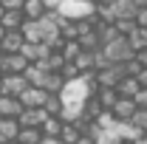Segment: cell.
I'll use <instances>...</instances> for the list:
<instances>
[{
	"label": "cell",
	"instance_id": "27",
	"mask_svg": "<svg viewBox=\"0 0 147 144\" xmlns=\"http://www.w3.org/2000/svg\"><path fill=\"white\" fill-rule=\"evenodd\" d=\"M130 124L136 127V130H147V108H136V110H133Z\"/></svg>",
	"mask_w": 147,
	"mask_h": 144
},
{
	"label": "cell",
	"instance_id": "29",
	"mask_svg": "<svg viewBox=\"0 0 147 144\" xmlns=\"http://www.w3.org/2000/svg\"><path fill=\"white\" fill-rule=\"evenodd\" d=\"M59 73H62V79H65V82H71V79H76V76H82V73H79V68H76L74 62H65Z\"/></svg>",
	"mask_w": 147,
	"mask_h": 144
},
{
	"label": "cell",
	"instance_id": "38",
	"mask_svg": "<svg viewBox=\"0 0 147 144\" xmlns=\"http://www.w3.org/2000/svg\"><path fill=\"white\" fill-rule=\"evenodd\" d=\"M96 3H105V6H113L116 0H96Z\"/></svg>",
	"mask_w": 147,
	"mask_h": 144
},
{
	"label": "cell",
	"instance_id": "45",
	"mask_svg": "<svg viewBox=\"0 0 147 144\" xmlns=\"http://www.w3.org/2000/svg\"><path fill=\"white\" fill-rule=\"evenodd\" d=\"M0 96H3V93H0Z\"/></svg>",
	"mask_w": 147,
	"mask_h": 144
},
{
	"label": "cell",
	"instance_id": "33",
	"mask_svg": "<svg viewBox=\"0 0 147 144\" xmlns=\"http://www.w3.org/2000/svg\"><path fill=\"white\" fill-rule=\"evenodd\" d=\"M136 82H139V88H147V68H142L136 73Z\"/></svg>",
	"mask_w": 147,
	"mask_h": 144
},
{
	"label": "cell",
	"instance_id": "15",
	"mask_svg": "<svg viewBox=\"0 0 147 144\" xmlns=\"http://www.w3.org/2000/svg\"><path fill=\"white\" fill-rule=\"evenodd\" d=\"M23 9H6L3 11V17H0V26L6 28V31H14V28H20L23 26Z\"/></svg>",
	"mask_w": 147,
	"mask_h": 144
},
{
	"label": "cell",
	"instance_id": "13",
	"mask_svg": "<svg viewBox=\"0 0 147 144\" xmlns=\"http://www.w3.org/2000/svg\"><path fill=\"white\" fill-rule=\"evenodd\" d=\"M17 133H20V122L14 116H3V119H0V139H3V141H14Z\"/></svg>",
	"mask_w": 147,
	"mask_h": 144
},
{
	"label": "cell",
	"instance_id": "22",
	"mask_svg": "<svg viewBox=\"0 0 147 144\" xmlns=\"http://www.w3.org/2000/svg\"><path fill=\"white\" fill-rule=\"evenodd\" d=\"M79 45H82L85 51H96V48H102V40H99V34H96V28L79 34Z\"/></svg>",
	"mask_w": 147,
	"mask_h": 144
},
{
	"label": "cell",
	"instance_id": "4",
	"mask_svg": "<svg viewBox=\"0 0 147 144\" xmlns=\"http://www.w3.org/2000/svg\"><path fill=\"white\" fill-rule=\"evenodd\" d=\"M26 88H28V79L23 73H3V79H0V93H6V96H20Z\"/></svg>",
	"mask_w": 147,
	"mask_h": 144
},
{
	"label": "cell",
	"instance_id": "46",
	"mask_svg": "<svg viewBox=\"0 0 147 144\" xmlns=\"http://www.w3.org/2000/svg\"><path fill=\"white\" fill-rule=\"evenodd\" d=\"M0 119H3V116H0Z\"/></svg>",
	"mask_w": 147,
	"mask_h": 144
},
{
	"label": "cell",
	"instance_id": "37",
	"mask_svg": "<svg viewBox=\"0 0 147 144\" xmlns=\"http://www.w3.org/2000/svg\"><path fill=\"white\" fill-rule=\"evenodd\" d=\"M139 34H142V42L147 45V28H139Z\"/></svg>",
	"mask_w": 147,
	"mask_h": 144
},
{
	"label": "cell",
	"instance_id": "44",
	"mask_svg": "<svg viewBox=\"0 0 147 144\" xmlns=\"http://www.w3.org/2000/svg\"><path fill=\"white\" fill-rule=\"evenodd\" d=\"M0 79H3V68H0Z\"/></svg>",
	"mask_w": 147,
	"mask_h": 144
},
{
	"label": "cell",
	"instance_id": "6",
	"mask_svg": "<svg viewBox=\"0 0 147 144\" xmlns=\"http://www.w3.org/2000/svg\"><path fill=\"white\" fill-rule=\"evenodd\" d=\"M45 96H48V90L45 88H37V85H28V88L20 93V105L23 108H42V102H45Z\"/></svg>",
	"mask_w": 147,
	"mask_h": 144
},
{
	"label": "cell",
	"instance_id": "30",
	"mask_svg": "<svg viewBox=\"0 0 147 144\" xmlns=\"http://www.w3.org/2000/svg\"><path fill=\"white\" fill-rule=\"evenodd\" d=\"M133 102H136V108H147V88H139V93L133 96Z\"/></svg>",
	"mask_w": 147,
	"mask_h": 144
},
{
	"label": "cell",
	"instance_id": "28",
	"mask_svg": "<svg viewBox=\"0 0 147 144\" xmlns=\"http://www.w3.org/2000/svg\"><path fill=\"white\" fill-rule=\"evenodd\" d=\"M96 144H122V136H116L113 130H99Z\"/></svg>",
	"mask_w": 147,
	"mask_h": 144
},
{
	"label": "cell",
	"instance_id": "24",
	"mask_svg": "<svg viewBox=\"0 0 147 144\" xmlns=\"http://www.w3.org/2000/svg\"><path fill=\"white\" fill-rule=\"evenodd\" d=\"M116 90H119V96H136V93H139V82H136V76H125V79L116 85Z\"/></svg>",
	"mask_w": 147,
	"mask_h": 144
},
{
	"label": "cell",
	"instance_id": "19",
	"mask_svg": "<svg viewBox=\"0 0 147 144\" xmlns=\"http://www.w3.org/2000/svg\"><path fill=\"white\" fill-rule=\"evenodd\" d=\"M40 139H42L40 127H20V133H17V139H14V144H40Z\"/></svg>",
	"mask_w": 147,
	"mask_h": 144
},
{
	"label": "cell",
	"instance_id": "36",
	"mask_svg": "<svg viewBox=\"0 0 147 144\" xmlns=\"http://www.w3.org/2000/svg\"><path fill=\"white\" fill-rule=\"evenodd\" d=\"M42 3H45V6H48V9H57V6H59V3H62V0H42Z\"/></svg>",
	"mask_w": 147,
	"mask_h": 144
},
{
	"label": "cell",
	"instance_id": "41",
	"mask_svg": "<svg viewBox=\"0 0 147 144\" xmlns=\"http://www.w3.org/2000/svg\"><path fill=\"white\" fill-rule=\"evenodd\" d=\"M3 11H6V9H3V3H0V17H3Z\"/></svg>",
	"mask_w": 147,
	"mask_h": 144
},
{
	"label": "cell",
	"instance_id": "43",
	"mask_svg": "<svg viewBox=\"0 0 147 144\" xmlns=\"http://www.w3.org/2000/svg\"><path fill=\"white\" fill-rule=\"evenodd\" d=\"M0 144H14V141H0Z\"/></svg>",
	"mask_w": 147,
	"mask_h": 144
},
{
	"label": "cell",
	"instance_id": "21",
	"mask_svg": "<svg viewBox=\"0 0 147 144\" xmlns=\"http://www.w3.org/2000/svg\"><path fill=\"white\" fill-rule=\"evenodd\" d=\"M59 139H62V144H79L82 133H79V127L74 124V122H65V124H62V133H59Z\"/></svg>",
	"mask_w": 147,
	"mask_h": 144
},
{
	"label": "cell",
	"instance_id": "7",
	"mask_svg": "<svg viewBox=\"0 0 147 144\" xmlns=\"http://www.w3.org/2000/svg\"><path fill=\"white\" fill-rule=\"evenodd\" d=\"M51 51H54V48H51L48 42H23V48H20V54L26 57L28 62H40V59H45Z\"/></svg>",
	"mask_w": 147,
	"mask_h": 144
},
{
	"label": "cell",
	"instance_id": "12",
	"mask_svg": "<svg viewBox=\"0 0 147 144\" xmlns=\"http://www.w3.org/2000/svg\"><path fill=\"white\" fill-rule=\"evenodd\" d=\"M74 65L79 68V73H93L96 71V51H79V54L74 57Z\"/></svg>",
	"mask_w": 147,
	"mask_h": 144
},
{
	"label": "cell",
	"instance_id": "5",
	"mask_svg": "<svg viewBox=\"0 0 147 144\" xmlns=\"http://www.w3.org/2000/svg\"><path fill=\"white\" fill-rule=\"evenodd\" d=\"M0 68H3V73H23L28 68V59L20 54V51H14V54H0Z\"/></svg>",
	"mask_w": 147,
	"mask_h": 144
},
{
	"label": "cell",
	"instance_id": "8",
	"mask_svg": "<svg viewBox=\"0 0 147 144\" xmlns=\"http://www.w3.org/2000/svg\"><path fill=\"white\" fill-rule=\"evenodd\" d=\"M45 119H48V113H45L42 108H23L20 116H17L20 127H40Z\"/></svg>",
	"mask_w": 147,
	"mask_h": 144
},
{
	"label": "cell",
	"instance_id": "47",
	"mask_svg": "<svg viewBox=\"0 0 147 144\" xmlns=\"http://www.w3.org/2000/svg\"><path fill=\"white\" fill-rule=\"evenodd\" d=\"M0 141H3V139H0Z\"/></svg>",
	"mask_w": 147,
	"mask_h": 144
},
{
	"label": "cell",
	"instance_id": "2",
	"mask_svg": "<svg viewBox=\"0 0 147 144\" xmlns=\"http://www.w3.org/2000/svg\"><path fill=\"white\" fill-rule=\"evenodd\" d=\"M99 51L105 54L108 62H127V59L136 57V51H133V45H130L127 37H116V40H110V42H105Z\"/></svg>",
	"mask_w": 147,
	"mask_h": 144
},
{
	"label": "cell",
	"instance_id": "17",
	"mask_svg": "<svg viewBox=\"0 0 147 144\" xmlns=\"http://www.w3.org/2000/svg\"><path fill=\"white\" fill-rule=\"evenodd\" d=\"M20 110H23V105H20L17 96H6V93L0 96V116H14L17 119Z\"/></svg>",
	"mask_w": 147,
	"mask_h": 144
},
{
	"label": "cell",
	"instance_id": "14",
	"mask_svg": "<svg viewBox=\"0 0 147 144\" xmlns=\"http://www.w3.org/2000/svg\"><path fill=\"white\" fill-rule=\"evenodd\" d=\"M45 11H48V6L42 0H23V17L26 20H40L45 17Z\"/></svg>",
	"mask_w": 147,
	"mask_h": 144
},
{
	"label": "cell",
	"instance_id": "16",
	"mask_svg": "<svg viewBox=\"0 0 147 144\" xmlns=\"http://www.w3.org/2000/svg\"><path fill=\"white\" fill-rule=\"evenodd\" d=\"M110 9H113V17H133L136 20V11L142 6H136V0H116Z\"/></svg>",
	"mask_w": 147,
	"mask_h": 144
},
{
	"label": "cell",
	"instance_id": "34",
	"mask_svg": "<svg viewBox=\"0 0 147 144\" xmlns=\"http://www.w3.org/2000/svg\"><path fill=\"white\" fill-rule=\"evenodd\" d=\"M3 9H23V0H0Z\"/></svg>",
	"mask_w": 147,
	"mask_h": 144
},
{
	"label": "cell",
	"instance_id": "9",
	"mask_svg": "<svg viewBox=\"0 0 147 144\" xmlns=\"http://www.w3.org/2000/svg\"><path fill=\"white\" fill-rule=\"evenodd\" d=\"M23 42H26V37H23V31H20V28L6 31V34L0 37V54H14V51H20V48H23Z\"/></svg>",
	"mask_w": 147,
	"mask_h": 144
},
{
	"label": "cell",
	"instance_id": "26",
	"mask_svg": "<svg viewBox=\"0 0 147 144\" xmlns=\"http://www.w3.org/2000/svg\"><path fill=\"white\" fill-rule=\"evenodd\" d=\"M59 51H62V57H65V62H74V57L82 51V45H79V40H65Z\"/></svg>",
	"mask_w": 147,
	"mask_h": 144
},
{
	"label": "cell",
	"instance_id": "20",
	"mask_svg": "<svg viewBox=\"0 0 147 144\" xmlns=\"http://www.w3.org/2000/svg\"><path fill=\"white\" fill-rule=\"evenodd\" d=\"M62 124H65V122H62L59 116H48V119L40 124V133H42V136H57V139H59V133H62Z\"/></svg>",
	"mask_w": 147,
	"mask_h": 144
},
{
	"label": "cell",
	"instance_id": "40",
	"mask_svg": "<svg viewBox=\"0 0 147 144\" xmlns=\"http://www.w3.org/2000/svg\"><path fill=\"white\" fill-rule=\"evenodd\" d=\"M122 144H133V141H130V139H122Z\"/></svg>",
	"mask_w": 147,
	"mask_h": 144
},
{
	"label": "cell",
	"instance_id": "42",
	"mask_svg": "<svg viewBox=\"0 0 147 144\" xmlns=\"http://www.w3.org/2000/svg\"><path fill=\"white\" fill-rule=\"evenodd\" d=\"M3 34H6V28H3V26H0V37H3Z\"/></svg>",
	"mask_w": 147,
	"mask_h": 144
},
{
	"label": "cell",
	"instance_id": "10",
	"mask_svg": "<svg viewBox=\"0 0 147 144\" xmlns=\"http://www.w3.org/2000/svg\"><path fill=\"white\" fill-rule=\"evenodd\" d=\"M20 31H23V37H26V42H42L45 26H42V20H23Z\"/></svg>",
	"mask_w": 147,
	"mask_h": 144
},
{
	"label": "cell",
	"instance_id": "1",
	"mask_svg": "<svg viewBox=\"0 0 147 144\" xmlns=\"http://www.w3.org/2000/svg\"><path fill=\"white\" fill-rule=\"evenodd\" d=\"M125 76H127L125 62H108L105 68H99V71L93 73V85L96 88H116Z\"/></svg>",
	"mask_w": 147,
	"mask_h": 144
},
{
	"label": "cell",
	"instance_id": "3",
	"mask_svg": "<svg viewBox=\"0 0 147 144\" xmlns=\"http://www.w3.org/2000/svg\"><path fill=\"white\" fill-rule=\"evenodd\" d=\"M57 11L71 20H85V17L96 14V0H62L57 6Z\"/></svg>",
	"mask_w": 147,
	"mask_h": 144
},
{
	"label": "cell",
	"instance_id": "39",
	"mask_svg": "<svg viewBox=\"0 0 147 144\" xmlns=\"http://www.w3.org/2000/svg\"><path fill=\"white\" fill-rule=\"evenodd\" d=\"M136 6H147V0H136Z\"/></svg>",
	"mask_w": 147,
	"mask_h": 144
},
{
	"label": "cell",
	"instance_id": "32",
	"mask_svg": "<svg viewBox=\"0 0 147 144\" xmlns=\"http://www.w3.org/2000/svg\"><path fill=\"white\" fill-rule=\"evenodd\" d=\"M136 62H139L142 68H147V45H144V48H139V51H136Z\"/></svg>",
	"mask_w": 147,
	"mask_h": 144
},
{
	"label": "cell",
	"instance_id": "11",
	"mask_svg": "<svg viewBox=\"0 0 147 144\" xmlns=\"http://www.w3.org/2000/svg\"><path fill=\"white\" fill-rule=\"evenodd\" d=\"M133 110H136V102H133V96H119V102L110 108V113H113L119 122H130Z\"/></svg>",
	"mask_w": 147,
	"mask_h": 144
},
{
	"label": "cell",
	"instance_id": "18",
	"mask_svg": "<svg viewBox=\"0 0 147 144\" xmlns=\"http://www.w3.org/2000/svg\"><path fill=\"white\" fill-rule=\"evenodd\" d=\"M93 93H96L99 105H102L105 110H110L113 105H116V102H119V90H116V88H96Z\"/></svg>",
	"mask_w": 147,
	"mask_h": 144
},
{
	"label": "cell",
	"instance_id": "35",
	"mask_svg": "<svg viewBox=\"0 0 147 144\" xmlns=\"http://www.w3.org/2000/svg\"><path fill=\"white\" fill-rule=\"evenodd\" d=\"M40 144H62V139H57V136H42Z\"/></svg>",
	"mask_w": 147,
	"mask_h": 144
},
{
	"label": "cell",
	"instance_id": "31",
	"mask_svg": "<svg viewBox=\"0 0 147 144\" xmlns=\"http://www.w3.org/2000/svg\"><path fill=\"white\" fill-rule=\"evenodd\" d=\"M136 26H139V28H147V6H142V9L136 11Z\"/></svg>",
	"mask_w": 147,
	"mask_h": 144
},
{
	"label": "cell",
	"instance_id": "23",
	"mask_svg": "<svg viewBox=\"0 0 147 144\" xmlns=\"http://www.w3.org/2000/svg\"><path fill=\"white\" fill-rule=\"evenodd\" d=\"M42 110H45L48 116H59V113H62V96H59V93H48L45 102H42Z\"/></svg>",
	"mask_w": 147,
	"mask_h": 144
},
{
	"label": "cell",
	"instance_id": "25",
	"mask_svg": "<svg viewBox=\"0 0 147 144\" xmlns=\"http://www.w3.org/2000/svg\"><path fill=\"white\" fill-rule=\"evenodd\" d=\"M113 26H116V31H119L122 37L133 34V31L139 28V26H136V20H133V17H116V20H113Z\"/></svg>",
	"mask_w": 147,
	"mask_h": 144
}]
</instances>
